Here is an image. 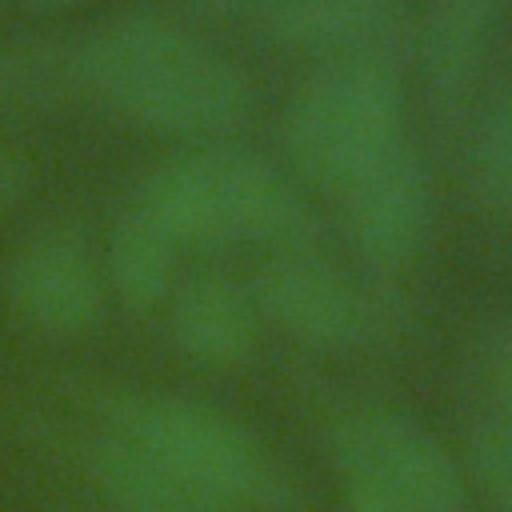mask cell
I'll return each instance as SVG.
<instances>
[{
	"instance_id": "1",
	"label": "cell",
	"mask_w": 512,
	"mask_h": 512,
	"mask_svg": "<svg viewBox=\"0 0 512 512\" xmlns=\"http://www.w3.org/2000/svg\"><path fill=\"white\" fill-rule=\"evenodd\" d=\"M72 84L156 132H228L256 104L252 76L164 8H128L72 48Z\"/></svg>"
},
{
	"instance_id": "2",
	"label": "cell",
	"mask_w": 512,
	"mask_h": 512,
	"mask_svg": "<svg viewBox=\"0 0 512 512\" xmlns=\"http://www.w3.org/2000/svg\"><path fill=\"white\" fill-rule=\"evenodd\" d=\"M400 120L404 96L392 56L344 52L292 92L280 132L296 168L308 180L340 192L404 140Z\"/></svg>"
},
{
	"instance_id": "3",
	"label": "cell",
	"mask_w": 512,
	"mask_h": 512,
	"mask_svg": "<svg viewBox=\"0 0 512 512\" xmlns=\"http://www.w3.org/2000/svg\"><path fill=\"white\" fill-rule=\"evenodd\" d=\"M104 420V432H116L148 460L236 508H256L284 492V480H276L260 444L204 400L172 392H120L104 400Z\"/></svg>"
},
{
	"instance_id": "4",
	"label": "cell",
	"mask_w": 512,
	"mask_h": 512,
	"mask_svg": "<svg viewBox=\"0 0 512 512\" xmlns=\"http://www.w3.org/2000/svg\"><path fill=\"white\" fill-rule=\"evenodd\" d=\"M252 304L296 344L360 348L404 324V300L388 284L352 280L312 252H280L252 280Z\"/></svg>"
},
{
	"instance_id": "5",
	"label": "cell",
	"mask_w": 512,
	"mask_h": 512,
	"mask_svg": "<svg viewBox=\"0 0 512 512\" xmlns=\"http://www.w3.org/2000/svg\"><path fill=\"white\" fill-rule=\"evenodd\" d=\"M332 456L344 476L388 488L404 512H464L468 480L456 456L412 416L352 408L332 420Z\"/></svg>"
},
{
	"instance_id": "6",
	"label": "cell",
	"mask_w": 512,
	"mask_h": 512,
	"mask_svg": "<svg viewBox=\"0 0 512 512\" xmlns=\"http://www.w3.org/2000/svg\"><path fill=\"white\" fill-rule=\"evenodd\" d=\"M12 308L48 336H80L104 316V272L72 228H44L24 240L4 272Z\"/></svg>"
},
{
	"instance_id": "7",
	"label": "cell",
	"mask_w": 512,
	"mask_h": 512,
	"mask_svg": "<svg viewBox=\"0 0 512 512\" xmlns=\"http://www.w3.org/2000/svg\"><path fill=\"white\" fill-rule=\"evenodd\" d=\"M344 228L352 248L376 268H404L428 236L432 220V188L424 160L404 140L388 148L376 164H368L356 180L340 188Z\"/></svg>"
},
{
	"instance_id": "8",
	"label": "cell",
	"mask_w": 512,
	"mask_h": 512,
	"mask_svg": "<svg viewBox=\"0 0 512 512\" xmlns=\"http://www.w3.org/2000/svg\"><path fill=\"white\" fill-rule=\"evenodd\" d=\"M204 156L232 240H260L276 244L280 252H308L316 236V216L304 204V196L264 156L232 144L204 148Z\"/></svg>"
},
{
	"instance_id": "9",
	"label": "cell",
	"mask_w": 512,
	"mask_h": 512,
	"mask_svg": "<svg viewBox=\"0 0 512 512\" xmlns=\"http://www.w3.org/2000/svg\"><path fill=\"white\" fill-rule=\"evenodd\" d=\"M84 468L116 512H244L148 460L116 432H96L84 444Z\"/></svg>"
},
{
	"instance_id": "10",
	"label": "cell",
	"mask_w": 512,
	"mask_h": 512,
	"mask_svg": "<svg viewBox=\"0 0 512 512\" xmlns=\"http://www.w3.org/2000/svg\"><path fill=\"white\" fill-rule=\"evenodd\" d=\"M400 20V0H264L260 32L280 48L384 52Z\"/></svg>"
},
{
	"instance_id": "11",
	"label": "cell",
	"mask_w": 512,
	"mask_h": 512,
	"mask_svg": "<svg viewBox=\"0 0 512 512\" xmlns=\"http://www.w3.org/2000/svg\"><path fill=\"white\" fill-rule=\"evenodd\" d=\"M172 344L204 368H224L244 360L252 348V300L224 276H196L188 280L168 308Z\"/></svg>"
},
{
	"instance_id": "12",
	"label": "cell",
	"mask_w": 512,
	"mask_h": 512,
	"mask_svg": "<svg viewBox=\"0 0 512 512\" xmlns=\"http://www.w3.org/2000/svg\"><path fill=\"white\" fill-rule=\"evenodd\" d=\"M136 208L156 228H164L176 248L180 244H224V240H232L204 152L172 156L160 168H152L140 196H136Z\"/></svg>"
},
{
	"instance_id": "13",
	"label": "cell",
	"mask_w": 512,
	"mask_h": 512,
	"mask_svg": "<svg viewBox=\"0 0 512 512\" xmlns=\"http://www.w3.org/2000/svg\"><path fill=\"white\" fill-rule=\"evenodd\" d=\"M500 8L504 0H428L416 32V56L436 96L452 100L472 84Z\"/></svg>"
},
{
	"instance_id": "14",
	"label": "cell",
	"mask_w": 512,
	"mask_h": 512,
	"mask_svg": "<svg viewBox=\"0 0 512 512\" xmlns=\"http://www.w3.org/2000/svg\"><path fill=\"white\" fill-rule=\"evenodd\" d=\"M176 280V244L164 228H156L136 204L116 220L104 252V284L128 308H156L172 296Z\"/></svg>"
},
{
	"instance_id": "15",
	"label": "cell",
	"mask_w": 512,
	"mask_h": 512,
	"mask_svg": "<svg viewBox=\"0 0 512 512\" xmlns=\"http://www.w3.org/2000/svg\"><path fill=\"white\" fill-rule=\"evenodd\" d=\"M468 184L492 216L512 220V88H504L476 120L468 144Z\"/></svg>"
},
{
	"instance_id": "16",
	"label": "cell",
	"mask_w": 512,
	"mask_h": 512,
	"mask_svg": "<svg viewBox=\"0 0 512 512\" xmlns=\"http://www.w3.org/2000/svg\"><path fill=\"white\" fill-rule=\"evenodd\" d=\"M64 80H72V48H56V44L0 48V104L40 100Z\"/></svg>"
},
{
	"instance_id": "17",
	"label": "cell",
	"mask_w": 512,
	"mask_h": 512,
	"mask_svg": "<svg viewBox=\"0 0 512 512\" xmlns=\"http://www.w3.org/2000/svg\"><path fill=\"white\" fill-rule=\"evenodd\" d=\"M464 472L500 512H512V424L504 416H488L468 428Z\"/></svg>"
},
{
	"instance_id": "18",
	"label": "cell",
	"mask_w": 512,
	"mask_h": 512,
	"mask_svg": "<svg viewBox=\"0 0 512 512\" xmlns=\"http://www.w3.org/2000/svg\"><path fill=\"white\" fill-rule=\"evenodd\" d=\"M344 512H404L400 500L368 476H344Z\"/></svg>"
},
{
	"instance_id": "19",
	"label": "cell",
	"mask_w": 512,
	"mask_h": 512,
	"mask_svg": "<svg viewBox=\"0 0 512 512\" xmlns=\"http://www.w3.org/2000/svg\"><path fill=\"white\" fill-rule=\"evenodd\" d=\"M488 360H492V384H496V396H500V416L512 424V328L500 332Z\"/></svg>"
},
{
	"instance_id": "20",
	"label": "cell",
	"mask_w": 512,
	"mask_h": 512,
	"mask_svg": "<svg viewBox=\"0 0 512 512\" xmlns=\"http://www.w3.org/2000/svg\"><path fill=\"white\" fill-rule=\"evenodd\" d=\"M24 188H28V160L20 152L0 148V212L8 204H16L24 196Z\"/></svg>"
},
{
	"instance_id": "21",
	"label": "cell",
	"mask_w": 512,
	"mask_h": 512,
	"mask_svg": "<svg viewBox=\"0 0 512 512\" xmlns=\"http://www.w3.org/2000/svg\"><path fill=\"white\" fill-rule=\"evenodd\" d=\"M200 8H208V12H236V8H248V4H256V0H196Z\"/></svg>"
},
{
	"instance_id": "22",
	"label": "cell",
	"mask_w": 512,
	"mask_h": 512,
	"mask_svg": "<svg viewBox=\"0 0 512 512\" xmlns=\"http://www.w3.org/2000/svg\"><path fill=\"white\" fill-rule=\"evenodd\" d=\"M28 4H68V0H28Z\"/></svg>"
}]
</instances>
